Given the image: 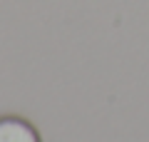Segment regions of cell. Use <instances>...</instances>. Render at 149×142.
Listing matches in <instances>:
<instances>
[{"mask_svg":"<svg viewBox=\"0 0 149 142\" xmlns=\"http://www.w3.org/2000/svg\"><path fill=\"white\" fill-rule=\"evenodd\" d=\"M0 142H40V135L20 117H0Z\"/></svg>","mask_w":149,"mask_h":142,"instance_id":"cell-1","label":"cell"}]
</instances>
